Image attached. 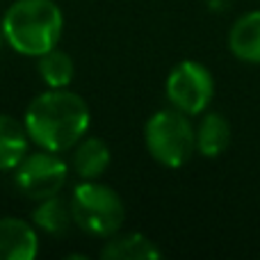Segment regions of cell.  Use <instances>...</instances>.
<instances>
[{
    "label": "cell",
    "mask_w": 260,
    "mask_h": 260,
    "mask_svg": "<svg viewBox=\"0 0 260 260\" xmlns=\"http://www.w3.org/2000/svg\"><path fill=\"white\" fill-rule=\"evenodd\" d=\"M144 144L157 165L180 169L197 153V128L180 110H157L144 126Z\"/></svg>",
    "instance_id": "3957f363"
},
{
    "label": "cell",
    "mask_w": 260,
    "mask_h": 260,
    "mask_svg": "<svg viewBox=\"0 0 260 260\" xmlns=\"http://www.w3.org/2000/svg\"><path fill=\"white\" fill-rule=\"evenodd\" d=\"M73 171L85 180H94L103 176L110 165V146L101 137H82L73 146Z\"/></svg>",
    "instance_id": "7c38bea8"
},
{
    "label": "cell",
    "mask_w": 260,
    "mask_h": 260,
    "mask_svg": "<svg viewBox=\"0 0 260 260\" xmlns=\"http://www.w3.org/2000/svg\"><path fill=\"white\" fill-rule=\"evenodd\" d=\"M231 144V123L221 112H203L197 126V153L201 157H219Z\"/></svg>",
    "instance_id": "8fae6325"
},
{
    "label": "cell",
    "mask_w": 260,
    "mask_h": 260,
    "mask_svg": "<svg viewBox=\"0 0 260 260\" xmlns=\"http://www.w3.org/2000/svg\"><path fill=\"white\" fill-rule=\"evenodd\" d=\"M37 71H39L41 80L48 89H64L73 80L76 67H73V59L64 50L53 48L37 57Z\"/></svg>",
    "instance_id": "5bb4252c"
},
{
    "label": "cell",
    "mask_w": 260,
    "mask_h": 260,
    "mask_svg": "<svg viewBox=\"0 0 260 260\" xmlns=\"http://www.w3.org/2000/svg\"><path fill=\"white\" fill-rule=\"evenodd\" d=\"M71 217L73 224L94 238H112L126 221L123 199L108 185L85 180L76 185L71 194Z\"/></svg>",
    "instance_id": "277c9868"
},
{
    "label": "cell",
    "mask_w": 260,
    "mask_h": 260,
    "mask_svg": "<svg viewBox=\"0 0 260 260\" xmlns=\"http://www.w3.org/2000/svg\"><path fill=\"white\" fill-rule=\"evenodd\" d=\"M69 178V165L59 157V153L39 151L27 153L14 169V183L18 192L32 201H44L48 197L62 192Z\"/></svg>",
    "instance_id": "8992f818"
},
{
    "label": "cell",
    "mask_w": 260,
    "mask_h": 260,
    "mask_svg": "<svg viewBox=\"0 0 260 260\" xmlns=\"http://www.w3.org/2000/svg\"><path fill=\"white\" fill-rule=\"evenodd\" d=\"M165 94L171 108L197 117L208 110L215 96V78L206 64L197 59H183L169 71Z\"/></svg>",
    "instance_id": "5b68a950"
},
{
    "label": "cell",
    "mask_w": 260,
    "mask_h": 260,
    "mask_svg": "<svg viewBox=\"0 0 260 260\" xmlns=\"http://www.w3.org/2000/svg\"><path fill=\"white\" fill-rule=\"evenodd\" d=\"M229 50L238 62L260 67V9L235 18L229 30Z\"/></svg>",
    "instance_id": "ba28073f"
},
{
    "label": "cell",
    "mask_w": 260,
    "mask_h": 260,
    "mask_svg": "<svg viewBox=\"0 0 260 260\" xmlns=\"http://www.w3.org/2000/svg\"><path fill=\"white\" fill-rule=\"evenodd\" d=\"M101 258L105 260H157L162 251L151 238L144 233H114L108 238L105 247L101 249Z\"/></svg>",
    "instance_id": "30bf717a"
},
{
    "label": "cell",
    "mask_w": 260,
    "mask_h": 260,
    "mask_svg": "<svg viewBox=\"0 0 260 260\" xmlns=\"http://www.w3.org/2000/svg\"><path fill=\"white\" fill-rule=\"evenodd\" d=\"M3 41H5V37H3V27H0V46H3Z\"/></svg>",
    "instance_id": "9a60e30c"
},
{
    "label": "cell",
    "mask_w": 260,
    "mask_h": 260,
    "mask_svg": "<svg viewBox=\"0 0 260 260\" xmlns=\"http://www.w3.org/2000/svg\"><path fill=\"white\" fill-rule=\"evenodd\" d=\"M30 153V135L25 123L9 114H0V171H12Z\"/></svg>",
    "instance_id": "9c48e42d"
},
{
    "label": "cell",
    "mask_w": 260,
    "mask_h": 260,
    "mask_svg": "<svg viewBox=\"0 0 260 260\" xmlns=\"http://www.w3.org/2000/svg\"><path fill=\"white\" fill-rule=\"evenodd\" d=\"M5 44L25 57H39L57 48L64 32V14L55 0H16L3 14Z\"/></svg>",
    "instance_id": "7a4b0ae2"
},
{
    "label": "cell",
    "mask_w": 260,
    "mask_h": 260,
    "mask_svg": "<svg viewBox=\"0 0 260 260\" xmlns=\"http://www.w3.org/2000/svg\"><path fill=\"white\" fill-rule=\"evenodd\" d=\"M39 253L37 229L18 217L0 219V260H32Z\"/></svg>",
    "instance_id": "52a82bcc"
},
{
    "label": "cell",
    "mask_w": 260,
    "mask_h": 260,
    "mask_svg": "<svg viewBox=\"0 0 260 260\" xmlns=\"http://www.w3.org/2000/svg\"><path fill=\"white\" fill-rule=\"evenodd\" d=\"M71 203L64 201L59 194L39 201V206L32 210V224L48 235H64L71 229Z\"/></svg>",
    "instance_id": "4fadbf2b"
},
{
    "label": "cell",
    "mask_w": 260,
    "mask_h": 260,
    "mask_svg": "<svg viewBox=\"0 0 260 260\" xmlns=\"http://www.w3.org/2000/svg\"><path fill=\"white\" fill-rule=\"evenodd\" d=\"M30 142L53 153L71 151L91 126V110L82 96L64 89H48L30 101L23 117Z\"/></svg>",
    "instance_id": "6da1fadb"
}]
</instances>
